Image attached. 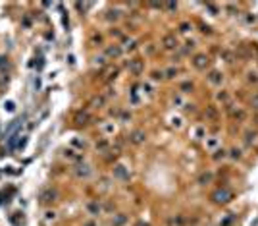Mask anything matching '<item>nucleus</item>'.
I'll use <instances>...</instances> for the list:
<instances>
[{
	"label": "nucleus",
	"instance_id": "11",
	"mask_svg": "<svg viewBox=\"0 0 258 226\" xmlns=\"http://www.w3.org/2000/svg\"><path fill=\"white\" fill-rule=\"evenodd\" d=\"M89 211H91V213H94V214H96L98 211H100V209H98V205H94V203H91V205H89Z\"/></svg>",
	"mask_w": 258,
	"mask_h": 226
},
{
	"label": "nucleus",
	"instance_id": "8",
	"mask_svg": "<svg viewBox=\"0 0 258 226\" xmlns=\"http://www.w3.org/2000/svg\"><path fill=\"white\" fill-rule=\"evenodd\" d=\"M210 81H212V83H220V81H222V73H220V72H212V73H210Z\"/></svg>",
	"mask_w": 258,
	"mask_h": 226
},
{
	"label": "nucleus",
	"instance_id": "3",
	"mask_svg": "<svg viewBox=\"0 0 258 226\" xmlns=\"http://www.w3.org/2000/svg\"><path fill=\"white\" fill-rule=\"evenodd\" d=\"M162 43H164V46H166V49H175V46H177V39H175L173 35H166Z\"/></svg>",
	"mask_w": 258,
	"mask_h": 226
},
{
	"label": "nucleus",
	"instance_id": "14",
	"mask_svg": "<svg viewBox=\"0 0 258 226\" xmlns=\"http://www.w3.org/2000/svg\"><path fill=\"white\" fill-rule=\"evenodd\" d=\"M106 147H108L106 141H100V143H96V149H106Z\"/></svg>",
	"mask_w": 258,
	"mask_h": 226
},
{
	"label": "nucleus",
	"instance_id": "4",
	"mask_svg": "<svg viewBox=\"0 0 258 226\" xmlns=\"http://www.w3.org/2000/svg\"><path fill=\"white\" fill-rule=\"evenodd\" d=\"M206 64H208V58L204 54H198V56H194V66L198 68V70H202V68H206Z\"/></svg>",
	"mask_w": 258,
	"mask_h": 226
},
{
	"label": "nucleus",
	"instance_id": "1",
	"mask_svg": "<svg viewBox=\"0 0 258 226\" xmlns=\"http://www.w3.org/2000/svg\"><path fill=\"white\" fill-rule=\"evenodd\" d=\"M212 199L216 203H222V205H225V203H229L231 199H233V193H231L229 190H216L214 193H212Z\"/></svg>",
	"mask_w": 258,
	"mask_h": 226
},
{
	"label": "nucleus",
	"instance_id": "5",
	"mask_svg": "<svg viewBox=\"0 0 258 226\" xmlns=\"http://www.w3.org/2000/svg\"><path fill=\"white\" fill-rule=\"evenodd\" d=\"M131 139H133V143H143L145 141V133L143 131H135V133L131 135Z\"/></svg>",
	"mask_w": 258,
	"mask_h": 226
},
{
	"label": "nucleus",
	"instance_id": "10",
	"mask_svg": "<svg viewBox=\"0 0 258 226\" xmlns=\"http://www.w3.org/2000/svg\"><path fill=\"white\" fill-rule=\"evenodd\" d=\"M116 174L122 176V178H127V172L123 170V166H116Z\"/></svg>",
	"mask_w": 258,
	"mask_h": 226
},
{
	"label": "nucleus",
	"instance_id": "16",
	"mask_svg": "<svg viewBox=\"0 0 258 226\" xmlns=\"http://www.w3.org/2000/svg\"><path fill=\"white\" fill-rule=\"evenodd\" d=\"M177 73V70H168V77H173Z\"/></svg>",
	"mask_w": 258,
	"mask_h": 226
},
{
	"label": "nucleus",
	"instance_id": "6",
	"mask_svg": "<svg viewBox=\"0 0 258 226\" xmlns=\"http://www.w3.org/2000/svg\"><path fill=\"white\" fill-rule=\"evenodd\" d=\"M106 52H108V56H114V58H116V56L122 54V49H119V46H110Z\"/></svg>",
	"mask_w": 258,
	"mask_h": 226
},
{
	"label": "nucleus",
	"instance_id": "19",
	"mask_svg": "<svg viewBox=\"0 0 258 226\" xmlns=\"http://www.w3.org/2000/svg\"><path fill=\"white\" fill-rule=\"evenodd\" d=\"M137 226H146V224H137Z\"/></svg>",
	"mask_w": 258,
	"mask_h": 226
},
{
	"label": "nucleus",
	"instance_id": "13",
	"mask_svg": "<svg viewBox=\"0 0 258 226\" xmlns=\"http://www.w3.org/2000/svg\"><path fill=\"white\" fill-rule=\"evenodd\" d=\"M250 104H252V106H254V108L258 110V95H254V97L250 99Z\"/></svg>",
	"mask_w": 258,
	"mask_h": 226
},
{
	"label": "nucleus",
	"instance_id": "17",
	"mask_svg": "<svg viewBox=\"0 0 258 226\" xmlns=\"http://www.w3.org/2000/svg\"><path fill=\"white\" fill-rule=\"evenodd\" d=\"M181 89H183V91H185V93H187V91H189V89H193V87H191V85H189V83H185V85H183Z\"/></svg>",
	"mask_w": 258,
	"mask_h": 226
},
{
	"label": "nucleus",
	"instance_id": "12",
	"mask_svg": "<svg viewBox=\"0 0 258 226\" xmlns=\"http://www.w3.org/2000/svg\"><path fill=\"white\" fill-rule=\"evenodd\" d=\"M254 137H256V133H252V131H247V141H249V143H252V141H254Z\"/></svg>",
	"mask_w": 258,
	"mask_h": 226
},
{
	"label": "nucleus",
	"instance_id": "9",
	"mask_svg": "<svg viewBox=\"0 0 258 226\" xmlns=\"http://www.w3.org/2000/svg\"><path fill=\"white\" fill-rule=\"evenodd\" d=\"M210 180H212V174H202L201 178H198V182H201V184H208Z\"/></svg>",
	"mask_w": 258,
	"mask_h": 226
},
{
	"label": "nucleus",
	"instance_id": "2",
	"mask_svg": "<svg viewBox=\"0 0 258 226\" xmlns=\"http://www.w3.org/2000/svg\"><path fill=\"white\" fill-rule=\"evenodd\" d=\"M143 68H145L143 60H131V62H129V72L135 73V76H139V73L143 72Z\"/></svg>",
	"mask_w": 258,
	"mask_h": 226
},
{
	"label": "nucleus",
	"instance_id": "15",
	"mask_svg": "<svg viewBox=\"0 0 258 226\" xmlns=\"http://www.w3.org/2000/svg\"><path fill=\"white\" fill-rule=\"evenodd\" d=\"M181 31H183V33H187V31H189V23H181Z\"/></svg>",
	"mask_w": 258,
	"mask_h": 226
},
{
	"label": "nucleus",
	"instance_id": "7",
	"mask_svg": "<svg viewBox=\"0 0 258 226\" xmlns=\"http://www.w3.org/2000/svg\"><path fill=\"white\" fill-rule=\"evenodd\" d=\"M75 172H77V176H89V174H91L89 166H85V164H83V166H77V170H75Z\"/></svg>",
	"mask_w": 258,
	"mask_h": 226
},
{
	"label": "nucleus",
	"instance_id": "18",
	"mask_svg": "<svg viewBox=\"0 0 258 226\" xmlns=\"http://www.w3.org/2000/svg\"><path fill=\"white\" fill-rule=\"evenodd\" d=\"M87 226H94V224H93V222H89V224H87Z\"/></svg>",
	"mask_w": 258,
	"mask_h": 226
}]
</instances>
